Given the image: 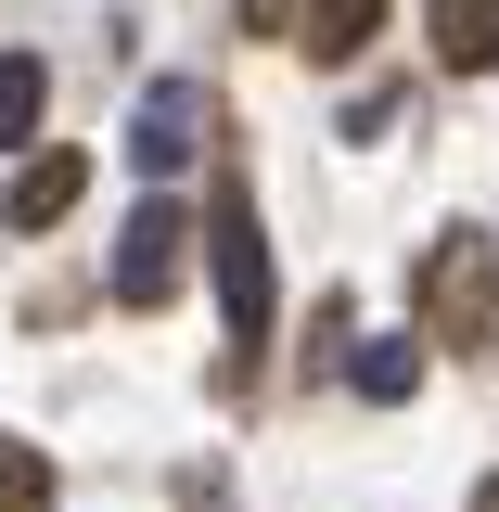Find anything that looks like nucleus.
<instances>
[{
    "mask_svg": "<svg viewBox=\"0 0 499 512\" xmlns=\"http://www.w3.org/2000/svg\"><path fill=\"white\" fill-rule=\"evenodd\" d=\"M180 269H192V218L167 205V192H141V205H128V231H116V269H103V282H116V308H167V295H180Z\"/></svg>",
    "mask_w": 499,
    "mask_h": 512,
    "instance_id": "3",
    "label": "nucleus"
},
{
    "mask_svg": "<svg viewBox=\"0 0 499 512\" xmlns=\"http://www.w3.org/2000/svg\"><path fill=\"white\" fill-rule=\"evenodd\" d=\"M474 512H499V474H487V487H474Z\"/></svg>",
    "mask_w": 499,
    "mask_h": 512,
    "instance_id": "11",
    "label": "nucleus"
},
{
    "mask_svg": "<svg viewBox=\"0 0 499 512\" xmlns=\"http://www.w3.org/2000/svg\"><path fill=\"white\" fill-rule=\"evenodd\" d=\"M77 192H90V154H26V180L0 192V231H52Z\"/></svg>",
    "mask_w": 499,
    "mask_h": 512,
    "instance_id": "5",
    "label": "nucleus"
},
{
    "mask_svg": "<svg viewBox=\"0 0 499 512\" xmlns=\"http://www.w3.org/2000/svg\"><path fill=\"white\" fill-rule=\"evenodd\" d=\"M205 256H218V320H231V359H256V346H269V231H256V192H244V180L218 192Z\"/></svg>",
    "mask_w": 499,
    "mask_h": 512,
    "instance_id": "2",
    "label": "nucleus"
},
{
    "mask_svg": "<svg viewBox=\"0 0 499 512\" xmlns=\"http://www.w3.org/2000/svg\"><path fill=\"white\" fill-rule=\"evenodd\" d=\"M410 295H423V333L436 346H499V244L487 231H436Z\"/></svg>",
    "mask_w": 499,
    "mask_h": 512,
    "instance_id": "1",
    "label": "nucleus"
},
{
    "mask_svg": "<svg viewBox=\"0 0 499 512\" xmlns=\"http://www.w3.org/2000/svg\"><path fill=\"white\" fill-rule=\"evenodd\" d=\"M346 384H359V397H384V410H397V397L423 384V346H410V333H372V346L346 359Z\"/></svg>",
    "mask_w": 499,
    "mask_h": 512,
    "instance_id": "8",
    "label": "nucleus"
},
{
    "mask_svg": "<svg viewBox=\"0 0 499 512\" xmlns=\"http://www.w3.org/2000/svg\"><path fill=\"white\" fill-rule=\"evenodd\" d=\"M0 512H52V461L26 436H0Z\"/></svg>",
    "mask_w": 499,
    "mask_h": 512,
    "instance_id": "10",
    "label": "nucleus"
},
{
    "mask_svg": "<svg viewBox=\"0 0 499 512\" xmlns=\"http://www.w3.org/2000/svg\"><path fill=\"white\" fill-rule=\"evenodd\" d=\"M282 26H295V52H308V64H359V52H372V26H384V0H295Z\"/></svg>",
    "mask_w": 499,
    "mask_h": 512,
    "instance_id": "6",
    "label": "nucleus"
},
{
    "mask_svg": "<svg viewBox=\"0 0 499 512\" xmlns=\"http://www.w3.org/2000/svg\"><path fill=\"white\" fill-rule=\"evenodd\" d=\"M205 128H218L205 77H154V90L128 103V167H141V180H180L192 154H205Z\"/></svg>",
    "mask_w": 499,
    "mask_h": 512,
    "instance_id": "4",
    "label": "nucleus"
},
{
    "mask_svg": "<svg viewBox=\"0 0 499 512\" xmlns=\"http://www.w3.org/2000/svg\"><path fill=\"white\" fill-rule=\"evenodd\" d=\"M423 26H436V64H461V77L499 64V0H436Z\"/></svg>",
    "mask_w": 499,
    "mask_h": 512,
    "instance_id": "7",
    "label": "nucleus"
},
{
    "mask_svg": "<svg viewBox=\"0 0 499 512\" xmlns=\"http://www.w3.org/2000/svg\"><path fill=\"white\" fill-rule=\"evenodd\" d=\"M39 103H52L39 52H0V141H39Z\"/></svg>",
    "mask_w": 499,
    "mask_h": 512,
    "instance_id": "9",
    "label": "nucleus"
}]
</instances>
